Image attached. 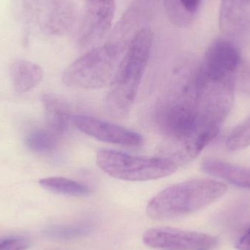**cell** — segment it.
Here are the masks:
<instances>
[{
	"mask_svg": "<svg viewBox=\"0 0 250 250\" xmlns=\"http://www.w3.org/2000/svg\"><path fill=\"white\" fill-rule=\"evenodd\" d=\"M16 20L29 32L60 36L71 29L76 10L72 0H12Z\"/></svg>",
	"mask_w": 250,
	"mask_h": 250,
	"instance_id": "cell-4",
	"label": "cell"
},
{
	"mask_svg": "<svg viewBox=\"0 0 250 250\" xmlns=\"http://www.w3.org/2000/svg\"><path fill=\"white\" fill-rule=\"evenodd\" d=\"M201 168L207 174L239 188L250 189V168L218 159H207Z\"/></svg>",
	"mask_w": 250,
	"mask_h": 250,
	"instance_id": "cell-11",
	"label": "cell"
},
{
	"mask_svg": "<svg viewBox=\"0 0 250 250\" xmlns=\"http://www.w3.org/2000/svg\"><path fill=\"white\" fill-rule=\"evenodd\" d=\"M30 242L23 237H10L0 239V250H26Z\"/></svg>",
	"mask_w": 250,
	"mask_h": 250,
	"instance_id": "cell-20",
	"label": "cell"
},
{
	"mask_svg": "<svg viewBox=\"0 0 250 250\" xmlns=\"http://www.w3.org/2000/svg\"><path fill=\"white\" fill-rule=\"evenodd\" d=\"M143 241L146 246L160 250H206L217 245V239L211 235L170 227L149 229Z\"/></svg>",
	"mask_w": 250,
	"mask_h": 250,
	"instance_id": "cell-6",
	"label": "cell"
},
{
	"mask_svg": "<svg viewBox=\"0 0 250 250\" xmlns=\"http://www.w3.org/2000/svg\"><path fill=\"white\" fill-rule=\"evenodd\" d=\"M96 160L105 173L129 182L161 179L173 174L178 169L177 163L170 157L132 155L117 150H99Z\"/></svg>",
	"mask_w": 250,
	"mask_h": 250,
	"instance_id": "cell-5",
	"label": "cell"
},
{
	"mask_svg": "<svg viewBox=\"0 0 250 250\" xmlns=\"http://www.w3.org/2000/svg\"><path fill=\"white\" fill-rule=\"evenodd\" d=\"M42 104L48 129L58 135L65 133L73 123V116L68 103L62 97L48 94L42 97Z\"/></svg>",
	"mask_w": 250,
	"mask_h": 250,
	"instance_id": "cell-12",
	"label": "cell"
},
{
	"mask_svg": "<svg viewBox=\"0 0 250 250\" xmlns=\"http://www.w3.org/2000/svg\"><path fill=\"white\" fill-rule=\"evenodd\" d=\"M184 8L189 14L193 15L199 8L201 0H179Z\"/></svg>",
	"mask_w": 250,
	"mask_h": 250,
	"instance_id": "cell-21",
	"label": "cell"
},
{
	"mask_svg": "<svg viewBox=\"0 0 250 250\" xmlns=\"http://www.w3.org/2000/svg\"><path fill=\"white\" fill-rule=\"evenodd\" d=\"M125 46L111 42L89 50L63 72L62 81L74 89H98L111 83Z\"/></svg>",
	"mask_w": 250,
	"mask_h": 250,
	"instance_id": "cell-3",
	"label": "cell"
},
{
	"mask_svg": "<svg viewBox=\"0 0 250 250\" xmlns=\"http://www.w3.org/2000/svg\"><path fill=\"white\" fill-rule=\"evenodd\" d=\"M73 123L81 132L103 142L135 147L144 144V138L138 132L90 116H73Z\"/></svg>",
	"mask_w": 250,
	"mask_h": 250,
	"instance_id": "cell-9",
	"label": "cell"
},
{
	"mask_svg": "<svg viewBox=\"0 0 250 250\" xmlns=\"http://www.w3.org/2000/svg\"><path fill=\"white\" fill-rule=\"evenodd\" d=\"M42 69L26 60H18L11 66V77L15 90L23 93L33 89L42 80Z\"/></svg>",
	"mask_w": 250,
	"mask_h": 250,
	"instance_id": "cell-14",
	"label": "cell"
},
{
	"mask_svg": "<svg viewBox=\"0 0 250 250\" xmlns=\"http://www.w3.org/2000/svg\"><path fill=\"white\" fill-rule=\"evenodd\" d=\"M164 4L167 16L173 24L185 26L192 20V15L185 10L179 0H164Z\"/></svg>",
	"mask_w": 250,
	"mask_h": 250,
	"instance_id": "cell-18",
	"label": "cell"
},
{
	"mask_svg": "<svg viewBox=\"0 0 250 250\" xmlns=\"http://www.w3.org/2000/svg\"><path fill=\"white\" fill-rule=\"evenodd\" d=\"M227 191L223 182L195 179L172 185L148 202L147 215L164 220L183 217L203 209L221 198Z\"/></svg>",
	"mask_w": 250,
	"mask_h": 250,
	"instance_id": "cell-2",
	"label": "cell"
},
{
	"mask_svg": "<svg viewBox=\"0 0 250 250\" xmlns=\"http://www.w3.org/2000/svg\"><path fill=\"white\" fill-rule=\"evenodd\" d=\"M57 134L51 129H36L26 137V143L30 149L37 152L52 151L58 144Z\"/></svg>",
	"mask_w": 250,
	"mask_h": 250,
	"instance_id": "cell-16",
	"label": "cell"
},
{
	"mask_svg": "<svg viewBox=\"0 0 250 250\" xmlns=\"http://www.w3.org/2000/svg\"><path fill=\"white\" fill-rule=\"evenodd\" d=\"M88 228L83 226H62V227L55 228L51 233L57 237L63 239H69L75 236L83 235L87 232Z\"/></svg>",
	"mask_w": 250,
	"mask_h": 250,
	"instance_id": "cell-19",
	"label": "cell"
},
{
	"mask_svg": "<svg viewBox=\"0 0 250 250\" xmlns=\"http://www.w3.org/2000/svg\"><path fill=\"white\" fill-rule=\"evenodd\" d=\"M243 0H222L220 11V29L229 35L240 33L246 23Z\"/></svg>",
	"mask_w": 250,
	"mask_h": 250,
	"instance_id": "cell-13",
	"label": "cell"
},
{
	"mask_svg": "<svg viewBox=\"0 0 250 250\" xmlns=\"http://www.w3.org/2000/svg\"><path fill=\"white\" fill-rule=\"evenodd\" d=\"M86 6L79 28V45H95L108 33L115 13V0H86Z\"/></svg>",
	"mask_w": 250,
	"mask_h": 250,
	"instance_id": "cell-8",
	"label": "cell"
},
{
	"mask_svg": "<svg viewBox=\"0 0 250 250\" xmlns=\"http://www.w3.org/2000/svg\"><path fill=\"white\" fill-rule=\"evenodd\" d=\"M154 5V0H136L119 22L114 31V39L111 42H117L126 47L129 35L138 33L137 29L147 19Z\"/></svg>",
	"mask_w": 250,
	"mask_h": 250,
	"instance_id": "cell-10",
	"label": "cell"
},
{
	"mask_svg": "<svg viewBox=\"0 0 250 250\" xmlns=\"http://www.w3.org/2000/svg\"><path fill=\"white\" fill-rule=\"evenodd\" d=\"M226 148L231 151H240L250 146V117L235 126L226 141Z\"/></svg>",
	"mask_w": 250,
	"mask_h": 250,
	"instance_id": "cell-17",
	"label": "cell"
},
{
	"mask_svg": "<svg viewBox=\"0 0 250 250\" xmlns=\"http://www.w3.org/2000/svg\"><path fill=\"white\" fill-rule=\"evenodd\" d=\"M39 183L42 188L54 193L70 196H83L89 193V187L67 178H45L40 180Z\"/></svg>",
	"mask_w": 250,
	"mask_h": 250,
	"instance_id": "cell-15",
	"label": "cell"
},
{
	"mask_svg": "<svg viewBox=\"0 0 250 250\" xmlns=\"http://www.w3.org/2000/svg\"><path fill=\"white\" fill-rule=\"evenodd\" d=\"M236 248L239 250H250V229L239 239Z\"/></svg>",
	"mask_w": 250,
	"mask_h": 250,
	"instance_id": "cell-22",
	"label": "cell"
},
{
	"mask_svg": "<svg viewBox=\"0 0 250 250\" xmlns=\"http://www.w3.org/2000/svg\"><path fill=\"white\" fill-rule=\"evenodd\" d=\"M152 42L153 33L148 28L141 29L129 42L105 96L104 105L110 117L125 119L130 113L149 60Z\"/></svg>",
	"mask_w": 250,
	"mask_h": 250,
	"instance_id": "cell-1",
	"label": "cell"
},
{
	"mask_svg": "<svg viewBox=\"0 0 250 250\" xmlns=\"http://www.w3.org/2000/svg\"><path fill=\"white\" fill-rule=\"evenodd\" d=\"M240 63L237 48L229 41L218 40L208 47L198 73L208 80L235 82Z\"/></svg>",
	"mask_w": 250,
	"mask_h": 250,
	"instance_id": "cell-7",
	"label": "cell"
},
{
	"mask_svg": "<svg viewBox=\"0 0 250 250\" xmlns=\"http://www.w3.org/2000/svg\"><path fill=\"white\" fill-rule=\"evenodd\" d=\"M245 4H250V0H243Z\"/></svg>",
	"mask_w": 250,
	"mask_h": 250,
	"instance_id": "cell-23",
	"label": "cell"
}]
</instances>
